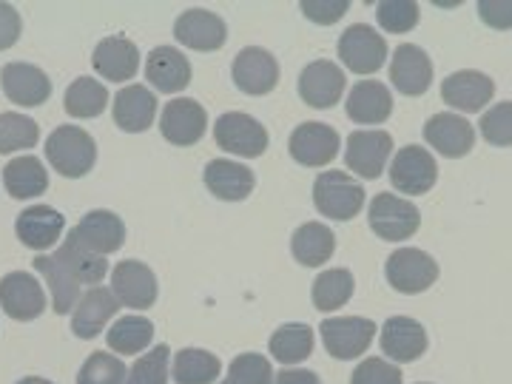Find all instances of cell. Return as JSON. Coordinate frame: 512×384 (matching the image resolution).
Returning <instances> with one entry per match:
<instances>
[{
	"instance_id": "6da1fadb",
	"label": "cell",
	"mask_w": 512,
	"mask_h": 384,
	"mask_svg": "<svg viewBox=\"0 0 512 384\" xmlns=\"http://www.w3.org/2000/svg\"><path fill=\"white\" fill-rule=\"evenodd\" d=\"M46 157L60 177H86L97 163V146L92 134L77 126H60L46 140Z\"/></svg>"
},
{
	"instance_id": "7a4b0ae2",
	"label": "cell",
	"mask_w": 512,
	"mask_h": 384,
	"mask_svg": "<svg viewBox=\"0 0 512 384\" xmlns=\"http://www.w3.org/2000/svg\"><path fill=\"white\" fill-rule=\"evenodd\" d=\"M313 202L330 220H353L365 205V188L345 171H325L313 183Z\"/></svg>"
},
{
	"instance_id": "3957f363",
	"label": "cell",
	"mask_w": 512,
	"mask_h": 384,
	"mask_svg": "<svg viewBox=\"0 0 512 384\" xmlns=\"http://www.w3.org/2000/svg\"><path fill=\"white\" fill-rule=\"evenodd\" d=\"M384 276L390 288L407 296L430 291L439 279V262L419 248H402L396 254L387 256L384 262Z\"/></svg>"
},
{
	"instance_id": "277c9868",
	"label": "cell",
	"mask_w": 512,
	"mask_h": 384,
	"mask_svg": "<svg viewBox=\"0 0 512 384\" xmlns=\"http://www.w3.org/2000/svg\"><path fill=\"white\" fill-rule=\"evenodd\" d=\"M370 228L376 237L387 239V242H402V239H410L421 225L419 208L404 197H396V194H379L370 202Z\"/></svg>"
},
{
	"instance_id": "5b68a950",
	"label": "cell",
	"mask_w": 512,
	"mask_h": 384,
	"mask_svg": "<svg viewBox=\"0 0 512 384\" xmlns=\"http://www.w3.org/2000/svg\"><path fill=\"white\" fill-rule=\"evenodd\" d=\"M319 333L330 356L348 362V359H359L370 348L376 325L365 316H336V319H325L319 325Z\"/></svg>"
},
{
	"instance_id": "8992f818",
	"label": "cell",
	"mask_w": 512,
	"mask_h": 384,
	"mask_svg": "<svg viewBox=\"0 0 512 384\" xmlns=\"http://www.w3.org/2000/svg\"><path fill=\"white\" fill-rule=\"evenodd\" d=\"M214 137H217V146L228 154H237V157H259L265 154L268 148V131L265 126L254 120L251 114L245 111H228L222 114L214 126Z\"/></svg>"
},
{
	"instance_id": "52a82bcc",
	"label": "cell",
	"mask_w": 512,
	"mask_h": 384,
	"mask_svg": "<svg viewBox=\"0 0 512 384\" xmlns=\"http://www.w3.org/2000/svg\"><path fill=\"white\" fill-rule=\"evenodd\" d=\"M393 151V137L382 128L353 131L345 148V165L365 180H379Z\"/></svg>"
},
{
	"instance_id": "ba28073f",
	"label": "cell",
	"mask_w": 512,
	"mask_h": 384,
	"mask_svg": "<svg viewBox=\"0 0 512 384\" xmlns=\"http://www.w3.org/2000/svg\"><path fill=\"white\" fill-rule=\"evenodd\" d=\"M439 180V168L436 160L427 148L421 146H404L390 165V183L396 191L410 194V197H421L427 194Z\"/></svg>"
},
{
	"instance_id": "9c48e42d",
	"label": "cell",
	"mask_w": 512,
	"mask_h": 384,
	"mask_svg": "<svg viewBox=\"0 0 512 384\" xmlns=\"http://www.w3.org/2000/svg\"><path fill=\"white\" fill-rule=\"evenodd\" d=\"M111 293L131 311H148L157 302V276L140 259H126L111 271Z\"/></svg>"
},
{
	"instance_id": "30bf717a",
	"label": "cell",
	"mask_w": 512,
	"mask_h": 384,
	"mask_svg": "<svg viewBox=\"0 0 512 384\" xmlns=\"http://www.w3.org/2000/svg\"><path fill=\"white\" fill-rule=\"evenodd\" d=\"M339 57L356 74L379 72L387 60V43L379 32H373L365 23L350 26L348 32L339 37Z\"/></svg>"
},
{
	"instance_id": "8fae6325",
	"label": "cell",
	"mask_w": 512,
	"mask_h": 384,
	"mask_svg": "<svg viewBox=\"0 0 512 384\" xmlns=\"http://www.w3.org/2000/svg\"><path fill=\"white\" fill-rule=\"evenodd\" d=\"M0 308L15 322H32L46 311V293L29 271H12L0 279Z\"/></svg>"
},
{
	"instance_id": "7c38bea8",
	"label": "cell",
	"mask_w": 512,
	"mask_h": 384,
	"mask_svg": "<svg viewBox=\"0 0 512 384\" xmlns=\"http://www.w3.org/2000/svg\"><path fill=\"white\" fill-rule=\"evenodd\" d=\"M234 83L239 92L251 94V97H262V94L274 92L279 83V63L268 49L259 46H248L242 49L234 60Z\"/></svg>"
},
{
	"instance_id": "4fadbf2b",
	"label": "cell",
	"mask_w": 512,
	"mask_h": 384,
	"mask_svg": "<svg viewBox=\"0 0 512 384\" xmlns=\"http://www.w3.org/2000/svg\"><path fill=\"white\" fill-rule=\"evenodd\" d=\"M208 128V114L197 100L177 97L165 103L163 117H160V131L171 146H194L200 143L202 134Z\"/></svg>"
},
{
	"instance_id": "5bb4252c",
	"label": "cell",
	"mask_w": 512,
	"mask_h": 384,
	"mask_svg": "<svg viewBox=\"0 0 512 384\" xmlns=\"http://www.w3.org/2000/svg\"><path fill=\"white\" fill-rule=\"evenodd\" d=\"M299 94L313 109H333L345 94V72L330 60H313L299 74Z\"/></svg>"
},
{
	"instance_id": "9a60e30c",
	"label": "cell",
	"mask_w": 512,
	"mask_h": 384,
	"mask_svg": "<svg viewBox=\"0 0 512 384\" xmlns=\"http://www.w3.org/2000/svg\"><path fill=\"white\" fill-rule=\"evenodd\" d=\"M339 134L336 128L325 126V123H302L299 128H293L291 134V157L299 165H308V168H322L328 165L336 154H339Z\"/></svg>"
},
{
	"instance_id": "2e32d148",
	"label": "cell",
	"mask_w": 512,
	"mask_h": 384,
	"mask_svg": "<svg viewBox=\"0 0 512 384\" xmlns=\"http://www.w3.org/2000/svg\"><path fill=\"white\" fill-rule=\"evenodd\" d=\"M69 237L77 245L89 248L92 254L106 256L123 248V242H126V225H123V220L117 214H111V211H89L83 220L74 225V231Z\"/></svg>"
},
{
	"instance_id": "e0dca14e",
	"label": "cell",
	"mask_w": 512,
	"mask_h": 384,
	"mask_svg": "<svg viewBox=\"0 0 512 384\" xmlns=\"http://www.w3.org/2000/svg\"><path fill=\"white\" fill-rule=\"evenodd\" d=\"M424 140L436 148L439 154L458 160V157H467L473 146H476V131L473 126L453 111H444L427 120L424 126Z\"/></svg>"
},
{
	"instance_id": "ac0fdd59",
	"label": "cell",
	"mask_w": 512,
	"mask_h": 384,
	"mask_svg": "<svg viewBox=\"0 0 512 384\" xmlns=\"http://www.w3.org/2000/svg\"><path fill=\"white\" fill-rule=\"evenodd\" d=\"M0 89L18 106H43L52 94V80L32 63H9L0 72Z\"/></svg>"
},
{
	"instance_id": "d6986e66",
	"label": "cell",
	"mask_w": 512,
	"mask_h": 384,
	"mask_svg": "<svg viewBox=\"0 0 512 384\" xmlns=\"http://www.w3.org/2000/svg\"><path fill=\"white\" fill-rule=\"evenodd\" d=\"M495 94L493 77H487L484 72H473V69H464V72L450 74L444 83H441V97L447 106H453L458 111H481Z\"/></svg>"
},
{
	"instance_id": "ffe728a7",
	"label": "cell",
	"mask_w": 512,
	"mask_h": 384,
	"mask_svg": "<svg viewBox=\"0 0 512 384\" xmlns=\"http://www.w3.org/2000/svg\"><path fill=\"white\" fill-rule=\"evenodd\" d=\"M390 77L393 86L407 97H419L430 89L433 83V63L424 49L413 46V43H402L393 52V63H390Z\"/></svg>"
},
{
	"instance_id": "44dd1931",
	"label": "cell",
	"mask_w": 512,
	"mask_h": 384,
	"mask_svg": "<svg viewBox=\"0 0 512 384\" xmlns=\"http://www.w3.org/2000/svg\"><path fill=\"white\" fill-rule=\"evenodd\" d=\"M117 311H120V302L111 288H100V285L89 288L72 311V333L77 339H94L117 316Z\"/></svg>"
},
{
	"instance_id": "7402d4cb",
	"label": "cell",
	"mask_w": 512,
	"mask_h": 384,
	"mask_svg": "<svg viewBox=\"0 0 512 384\" xmlns=\"http://www.w3.org/2000/svg\"><path fill=\"white\" fill-rule=\"evenodd\" d=\"M382 350L396 365L416 362L427 350V330L410 316H390L382 328Z\"/></svg>"
},
{
	"instance_id": "603a6c76",
	"label": "cell",
	"mask_w": 512,
	"mask_h": 384,
	"mask_svg": "<svg viewBox=\"0 0 512 384\" xmlns=\"http://www.w3.org/2000/svg\"><path fill=\"white\" fill-rule=\"evenodd\" d=\"M174 37L183 46H188V49L214 52V49H220L222 43H225L228 29H225V20L220 15L205 12V9H188L174 23Z\"/></svg>"
},
{
	"instance_id": "cb8c5ba5",
	"label": "cell",
	"mask_w": 512,
	"mask_h": 384,
	"mask_svg": "<svg viewBox=\"0 0 512 384\" xmlns=\"http://www.w3.org/2000/svg\"><path fill=\"white\" fill-rule=\"evenodd\" d=\"M94 69L111 83H126L140 69V52L128 37H106L92 55Z\"/></svg>"
},
{
	"instance_id": "d4e9b609",
	"label": "cell",
	"mask_w": 512,
	"mask_h": 384,
	"mask_svg": "<svg viewBox=\"0 0 512 384\" xmlns=\"http://www.w3.org/2000/svg\"><path fill=\"white\" fill-rule=\"evenodd\" d=\"M63 214L55 211L52 205H32L26 211H20L18 222H15V231L18 239L32 248V251H46L52 248L60 234H63Z\"/></svg>"
},
{
	"instance_id": "484cf974",
	"label": "cell",
	"mask_w": 512,
	"mask_h": 384,
	"mask_svg": "<svg viewBox=\"0 0 512 384\" xmlns=\"http://www.w3.org/2000/svg\"><path fill=\"white\" fill-rule=\"evenodd\" d=\"M205 185L217 200L242 202L251 197L256 180L248 165H239L234 160H211L205 165Z\"/></svg>"
},
{
	"instance_id": "4316f807",
	"label": "cell",
	"mask_w": 512,
	"mask_h": 384,
	"mask_svg": "<svg viewBox=\"0 0 512 384\" xmlns=\"http://www.w3.org/2000/svg\"><path fill=\"white\" fill-rule=\"evenodd\" d=\"M146 77L154 89L165 94H177L191 83V63L180 49L157 46L146 60Z\"/></svg>"
},
{
	"instance_id": "83f0119b",
	"label": "cell",
	"mask_w": 512,
	"mask_h": 384,
	"mask_svg": "<svg viewBox=\"0 0 512 384\" xmlns=\"http://www.w3.org/2000/svg\"><path fill=\"white\" fill-rule=\"evenodd\" d=\"M393 114V97L390 89L379 80H359L348 94V117L362 126L384 123Z\"/></svg>"
},
{
	"instance_id": "f1b7e54d",
	"label": "cell",
	"mask_w": 512,
	"mask_h": 384,
	"mask_svg": "<svg viewBox=\"0 0 512 384\" xmlns=\"http://www.w3.org/2000/svg\"><path fill=\"white\" fill-rule=\"evenodd\" d=\"M157 97L146 86H126L114 97V123L128 134H140L154 123Z\"/></svg>"
},
{
	"instance_id": "f546056e",
	"label": "cell",
	"mask_w": 512,
	"mask_h": 384,
	"mask_svg": "<svg viewBox=\"0 0 512 384\" xmlns=\"http://www.w3.org/2000/svg\"><path fill=\"white\" fill-rule=\"evenodd\" d=\"M293 259L305 268H319L325 265L333 251H336V234L322 222H305L302 228H296L291 239Z\"/></svg>"
},
{
	"instance_id": "4dcf8cb0",
	"label": "cell",
	"mask_w": 512,
	"mask_h": 384,
	"mask_svg": "<svg viewBox=\"0 0 512 384\" xmlns=\"http://www.w3.org/2000/svg\"><path fill=\"white\" fill-rule=\"evenodd\" d=\"M35 271L49 282L55 313H60V316L72 313L77 308V302H80V282L69 274V268L57 256H37Z\"/></svg>"
},
{
	"instance_id": "1f68e13d",
	"label": "cell",
	"mask_w": 512,
	"mask_h": 384,
	"mask_svg": "<svg viewBox=\"0 0 512 384\" xmlns=\"http://www.w3.org/2000/svg\"><path fill=\"white\" fill-rule=\"evenodd\" d=\"M3 185L9 191V197L15 200H29L40 197L49 188V174L37 157H15L12 163L3 168Z\"/></svg>"
},
{
	"instance_id": "d6a6232c",
	"label": "cell",
	"mask_w": 512,
	"mask_h": 384,
	"mask_svg": "<svg viewBox=\"0 0 512 384\" xmlns=\"http://www.w3.org/2000/svg\"><path fill=\"white\" fill-rule=\"evenodd\" d=\"M222 362L211 350L185 348L174 356L171 376L177 384H214L220 379Z\"/></svg>"
},
{
	"instance_id": "836d02e7",
	"label": "cell",
	"mask_w": 512,
	"mask_h": 384,
	"mask_svg": "<svg viewBox=\"0 0 512 384\" xmlns=\"http://www.w3.org/2000/svg\"><path fill=\"white\" fill-rule=\"evenodd\" d=\"M353 291H356V282H353V274H350L348 268H330V271L313 279V308L322 313L339 311L342 305H348Z\"/></svg>"
},
{
	"instance_id": "e575fe53",
	"label": "cell",
	"mask_w": 512,
	"mask_h": 384,
	"mask_svg": "<svg viewBox=\"0 0 512 384\" xmlns=\"http://www.w3.org/2000/svg\"><path fill=\"white\" fill-rule=\"evenodd\" d=\"M55 256L69 268V274H72L80 285H92V288H97V285L103 282V276L109 274L106 256L92 254L89 248L77 245L72 237H66V242L60 245V251H57Z\"/></svg>"
},
{
	"instance_id": "d590c367",
	"label": "cell",
	"mask_w": 512,
	"mask_h": 384,
	"mask_svg": "<svg viewBox=\"0 0 512 384\" xmlns=\"http://www.w3.org/2000/svg\"><path fill=\"white\" fill-rule=\"evenodd\" d=\"M154 339V325L143 316H120L106 333V342L117 356H137Z\"/></svg>"
},
{
	"instance_id": "8d00e7d4",
	"label": "cell",
	"mask_w": 512,
	"mask_h": 384,
	"mask_svg": "<svg viewBox=\"0 0 512 384\" xmlns=\"http://www.w3.org/2000/svg\"><path fill=\"white\" fill-rule=\"evenodd\" d=\"M66 114L69 117H77V120H89V117H97L103 114L106 106H109V92L103 83H97L94 77H77L72 86L66 89Z\"/></svg>"
},
{
	"instance_id": "74e56055",
	"label": "cell",
	"mask_w": 512,
	"mask_h": 384,
	"mask_svg": "<svg viewBox=\"0 0 512 384\" xmlns=\"http://www.w3.org/2000/svg\"><path fill=\"white\" fill-rule=\"evenodd\" d=\"M268 350H271V356H274L276 362H282V365H299V362H305L313 353V330L308 325H296V322L282 325L271 336Z\"/></svg>"
},
{
	"instance_id": "f35d334b",
	"label": "cell",
	"mask_w": 512,
	"mask_h": 384,
	"mask_svg": "<svg viewBox=\"0 0 512 384\" xmlns=\"http://www.w3.org/2000/svg\"><path fill=\"white\" fill-rule=\"evenodd\" d=\"M40 137V128L32 117L18 114V111H6L0 114V154H12L32 148Z\"/></svg>"
},
{
	"instance_id": "ab89813d",
	"label": "cell",
	"mask_w": 512,
	"mask_h": 384,
	"mask_svg": "<svg viewBox=\"0 0 512 384\" xmlns=\"http://www.w3.org/2000/svg\"><path fill=\"white\" fill-rule=\"evenodd\" d=\"M128 370L120 362V356L114 353H92L83 367H80V376L77 384H126Z\"/></svg>"
},
{
	"instance_id": "60d3db41",
	"label": "cell",
	"mask_w": 512,
	"mask_h": 384,
	"mask_svg": "<svg viewBox=\"0 0 512 384\" xmlns=\"http://www.w3.org/2000/svg\"><path fill=\"white\" fill-rule=\"evenodd\" d=\"M168 359H171V348L168 345H157L137 359L134 367L128 370L126 384H168Z\"/></svg>"
},
{
	"instance_id": "b9f144b4",
	"label": "cell",
	"mask_w": 512,
	"mask_h": 384,
	"mask_svg": "<svg viewBox=\"0 0 512 384\" xmlns=\"http://www.w3.org/2000/svg\"><path fill=\"white\" fill-rule=\"evenodd\" d=\"M274 367L259 353H239L228 367V384H274Z\"/></svg>"
},
{
	"instance_id": "7bdbcfd3",
	"label": "cell",
	"mask_w": 512,
	"mask_h": 384,
	"mask_svg": "<svg viewBox=\"0 0 512 384\" xmlns=\"http://www.w3.org/2000/svg\"><path fill=\"white\" fill-rule=\"evenodd\" d=\"M376 18H379V26H382L384 32L404 35V32H410L419 23V3H410V0H393L390 3L387 0V3H379Z\"/></svg>"
},
{
	"instance_id": "ee69618b",
	"label": "cell",
	"mask_w": 512,
	"mask_h": 384,
	"mask_svg": "<svg viewBox=\"0 0 512 384\" xmlns=\"http://www.w3.org/2000/svg\"><path fill=\"white\" fill-rule=\"evenodd\" d=\"M481 134L490 146H512V103H498L481 117Z\"/></svg>"
},
{
	"instance_id": "f6af8a7d",
	"label": "cell",
	"mask_w": 512,
	"mask_h": 384,
	"mask_svg": "<svg viewBox=\"0 0 512 384\" xmlns=\"http://www.w3.org/2000/svg\"><path fill=\"white\" fill-rule=\"evenodd\" d=\"M350 384H402V370L384 359L370 356L362 365L353 370Z\"/></svg>"
},
{
	"instance_id": "bcb514c9",
	"label": "cell",
	"mask_w": 512,
	"mask_h": 384,
	"mask_svg": "<svg viewBox=\"0 0 512 384\" xmlns=\"http://www.w3.org/2000/svg\"><path fill=\"white\" fill-rule=\"evenodd\" d=\"M305 12V18H311L313 23H322V26H330L336 20L342 18L350 9L348 0H305L299 6Z\"/></svg>"
},
{
	"instance_id": "7dc6e473",
	"label": "cell",
	"mask_w": 512,
	"mask_h": 384,
	"mask_svg": "<svg viewBox=\"0 0 512 384\" xmlns=\"http://www.w3.org/2000/svg\"><path fill=\"white\" fill-rule=\"evenodd\" d=\"M478 18L493 29H512V0H481Z\"/></svg>"
},
{
	"instance_id": "c3c4849f",
	"label": "cell",
	"mask_w": 512,
	"mask_h": 384,
	"mask_svg": "<svg viewBox=\"0 0 512 384\" xmlns=\"http://www.w3.org/2000/svg\"><path fill=\"white\" fill-rule=\"evenodd\" d=\"M20 37V15L15 6L0 3V52L15 46Z\"/></svg>"
},
{
	"instance_id": "681fc988",
	"label": "cell",
	"mask_w": 512,
	"mask_h": 384,
	"mask_svg": "<svg viewBox=\"0 0 512 384\" xmlns=\"http://www.w3.org/2000/svg\"><path fill=\"white\" fill-rule=\"evenodd\" d=\"M274 384H322L319 382V376L313 373V370H299V367H288V370H279V376H276Z\"/></svg>"
},
{
	"instance_id": "f907efd6",
	"label": "cell",
	"mask_w": 512,
	"mask_h": 384,
	"mask_svg": "<svg viewBox=\"0 0 512 384\" xmlns=\"http://www.w3.org/2000/svg\"><path fill=\"white\" fill-rule=\"evenodd\" d=\"M18 384H55V382H49V379H40V376H26V379H20Z\"/></svg>"
},
{
	"instance_id": "816d5d0a",
	"label": "cell",
	"mask_w": 512,
	"mask_h": 384,
	"mask_svg": "<svg viewBox=\"0 0 512 384\" xmlns=\"http://www.w3.org/2000/svg\"><path fill=\"white\" fill-rule=\"evenodd\" d=\"M225 384H228V382H225Z\"/></svg>"
}]
</instances>
